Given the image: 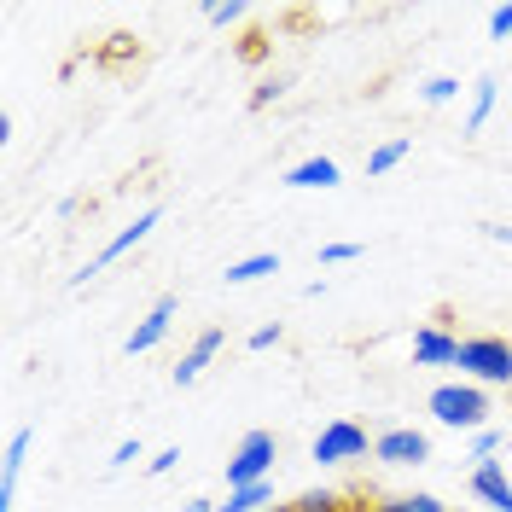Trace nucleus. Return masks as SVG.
Instances as JSON below:
<instances>
[{
	"label": "nucleus",
	"mask_w": 512,
	"mask_h": 512,
	"mask_svg": "<svg viewBox=\"0 0 512 512\" xmlns=\"http://www.w3.org/2000/svg\"><path fill=\"white\" fill-rule=\"evenodd\" d=\"M262 274H280V256L274 251H256V256H239V262H227V286H251V280H262Z\"/></svg>",
	"instance_id": "14"
},
{
	"label": "nucleus",
	"mask_w": 512,
	"mask_h": 512,
	"mask_svg": "<svg viewBox=\"0 0 512 512\" xmlns=\"http://www.w3.org/2000/svg\"><path fill=\"white\" fill-rule=\"evenodd\" d=\"M175 466H181V448H163V454H152V460H146V478H169Z\"/></svg>",
	"instance_id": "23"
},
{
	"label": "nucleus",
	"mask_w": 512,
	"mask_h": 512,
	"mask_svg": "<svg viewBox=\"0 0 512 512\" xmlns=\"http://www.w3.org/2000/svg\"><path fill=\"white\" fill-rule=\"evenodd\" d=\"M448 512H472V507H448Z\"/></svg>",
	"instance_id": "31"
},
{
	"label": "nucleus",
	"mask_w": 512,
	"mask_h": 512,
	"mask_svg": "<svg viewBox=\"0 0 512 512\" xmlns=\"http://www.w3.org/2000/svg\"><path fill=\"white\" fill-rule=\"evenodd\" d=\"M483 239H495V245H512V227H501V222H483Z\"/></svg>",
	"instance_id": "28"
},
{
	"label": "nucleus",
	"mask_w": 512,
	"mask_h": 512,
	"mask_svg": "<svg viewBox=\"0 0 512 512\" xmlns=\"http://www.w3.org/2000/svg\"><path fill=\"white\" fill-rule=\"evenodd\" d=\"M268 59H274V35L268 30H245L239 35V64H251L256 70V64H268Z\"/></svg>",
	"instance_id": "18"
},
{
	"label": "nucleus",
	"mask_w": 512,
	"mask_h": 512,
	"mask_svg": "<svg viewBox=\"0 0 512 512\" xmlns=\"http://www.w3.org/2000/svg\"><path fill=\"white\" fill-rule=\"evenodd\" d=\"M286 187H297V192H326V187H338V163L332 158H303V163H291L286 169Z\"/></svg>",
	"instance_id": "12"
},
{
	"label": "nucleus",
	"mask_w": 512,
	"mask_h": 512,
	"mask_svg": "<svg viewBox=\"0 0 512 512\" xmlns=\"http://www.w3.org/2000/svg\"><path fill=\"white\" fill-rule=\"evenodd\" d=\"M175 309H181L175 297H158V303L146 309V320H140V326L128 332V344H123V350H128V355H146V350H158L163 338H169V320H175Z\"/></svg>",
	"instance_id": "8"
},
{
	"label": "nucleus",
	"mask_w": 512,
	"mask_h": 512,
	"mask_svg": "<svg viewBox=\"0 0 512 512\" xmlns=\"http://www.w3.org/2000/svg\"><path fill=\"white\" fill-rule=\"evenodd\" d=\"M274 454H280V437L274 431H245L233 460H227V489H245V483H268L274 472Z\"/></svg>",
	"instance_id": "3"
},
{
	"label": "nucleus",
	"mask_w": 512,
	"mask_h": 512,
	"mask_svg": "<svg viewBox=\"0 0 512 512\" xmlns=\"http://www.w3.org/2000/svg\"><path fill=\"white\" fill-rule=\"evenodd\" d=\"M134 460H146V454H140V437H128V443H117V454H111V472H128Z\"/></svg>",
	"instance_id": "24"
},
{
	"label": "nucleus",
	"mask_w": 512,
	"mask_h": 512,
	"mask_svg": "<svg viewBox=\"0 0 512 512\" xmlns=\"http://www.w3.org/2000/svg\"><path fill=\"white\" fill-rule=\"evenodd\" d=\"M361 256V245H350V239H332V245H320V262L326 268H344V262H355Z\"/></svg>",
	"instance_id": "22"
},
{
	"label": "nucleus",
	"mask_w": 512,
	"mask_h": 512,
	"mask_svg": "<svg viewBox=\"0 0 512 512\" xmlns=\"http://www.w3.org/2000/svg\"><path fill=\"white\" fill-rule=\"evenodd\" d=\"M24 460H30V431H12V437H6V460H0V507L6 512L18 501V472H24Z\"/></svg>",
	"instance_id": "11"
},
{
	"label": "nucleus",
	"mask_w": 512,
	"mask_h": 512,
	"mask_svg": "<svg viewBox=\"0 0 512 512\" xmlns=\"http://www.w3.org/2000/svg\"><path fill=\"white\" fill-rule=\"evenodd\" d=\"M425 408H431V419L437 425H448V431H489V390L472 379H460V384H437L431 396H425Z\"/></svg>",
	"instance_id": "1"
},
{
	"label": "nucleus",
	"mask_w": 512,
	"mask_h": 512,
	"mask_svg": "<svg viewBox=\"0 0 512 512\" xmlns=\"http://www.w3.org/2000/svg\"><path fill=\"white\" fill-rule=\"evenodd\" d=\"M460 373L472 384H483V390H507L512 384V344L507 338H495V332H483V338H460V361H454Z\"/></svg>",
	"instance_id": "2"
},
{
	"label": "nucleus",
	"mask_w": 512,
	"mask_h": 512,
	"mask_svg": "<svg viewBox=\"0 0 512 512\" xmlns=\"http://www.w3.org/2000/svg\"><path fill=\"white\" fill-rule=\"evenodd\" d=\"M274 507V478L268 483H245V489H227V501L216 512H268Z\"/></svg>",
	"instance_id": "15"
},
{
	"label": "nucleus",
	"mask_w": 512,
	"mask_h": 512,
	"mask_svg": "<svg viewBox=\"0 0 512 512\" xmlns=\"http://www.w3.org/2000/svg\"><path fill=\"white\" fill-rule=\"evenodd\" d=\"M472 495H478L483 507L512 512V478H507V466H501V460H478V466H472Z\"/></svg>",
	"instance_id": "10"
},
{
	"label": "nucleus",
	"mask_w": 512,
	"mask_h": 512,
	"mask_svg": "<svg viewBox=\"0 0 512 512\" xmlns=\"http://www.w3.org/2000/svg\"><path fill=\"white\" fill-rule=\"evenodd\" d=\"M204 24H216V30L245 24V0H216V6H204Z\"/></svg>",
	"instance_id": "20"
},
{
	"label": "nucleus",
	"mask_w": 512,
	"mask_h": 512,
	"mask_svg": "<svg viewBox=\"0 0 512 512\" xmlns=\"http://www.w3.org/2000/svg\"><path fill=\"white\" fill-rule=\"evenodd\" d=\"M373 460H384V466H425V460H431V437L414 431V425L379 431V437H373Z\"/></svg>",
	"instance_id": "6"
},
{
	"label": "nucleus",
	"mask_w": 512,
	"mask_h": 512,
	"mask_svg": "<svg viewBox=\"0 0 512 512\" xmlns=\"http://www.w3.org/2000/svg\"><path fill=\"white\" fill-rule=\"evenodd\" d=\"M501 454V431H478L472 437V460H495Z\"/></svg>",
	"instance_id": "26"
},
{
	"label": "nucleus",
	"mask_w": 512,
	"mask_h": 512,
	"mask_svg": "<svg viewBox=\"0 0 512 512\" xmlns=\"http://www.w3.org/2000/svg\"><path fill=\"white\" fill-rule=\"evenodd\" d=\"M495 99H501V82H495V76H478V82H472V111H466V134H483V123L495 117Z\"/></svg>",
	"instance_id": "13"
},
{
	"label": "nucleus",
	"mask_w": 512,
	"mask_h": 512,
	"mask_svg": "<svg viewBox=\"0 0 512 512\" xmlns=\"http://www.w3.org/2000/svg\"><path fill=\"white\" fill-rule=\"evenodd\" d=\"M367 425H355V419H332V425H320L315 448H309V460L315 466H350V460H367Z\"/></svg>",
	"instance_id": "4"
},
{
	"label": "nucleus",
	"mask_w": 512,
	"mask_h": 512,
	"mask_svg": "<svg viewBox=\"0 0 512 512\" xmlns=\"http://www.w3.org/2000/svg\"><path fill=\"white\" fill-rule=\"evenodd\" d=\"M419 99H425V105H454V99H460V76H431V82L419 88Z\"/></svg>",
	"instance_id": "21"
},
{
	"label": "nucleus",
	"mask_w": 512,
	"mask_h": 512,
	"mask_svg": "<svg viewBox=\"0 0 512 512\" xmlns=\"http://www.w3.org/2000/svg\"><path fill=\"white\" fill-rule=\"evenodd\" d=\"M291 512H350L344 507V495H332V489H309V495H297Z\"/></svg>",
	"instance_id": "19"
},
{
	"label": "nucleus",
	"mask_w": 512,
	"mask_h": 512,
	"mask_svg": "<svg viewBox=\"0 0 512 512\" xmlns=\"http://www.w3.org/2000/svg\"><path fill=\"white\" fill-rule=\"evenodd\" d=\"M128 59H140V41H134V35H105V47H94V64H105V70H111V64H128Z\"/></svg>",
	"instance_id": "17"
},
{
	"label": "nucleus",
	"mask_w": 512,
	"mask_h": 512,
	"mask_svg": "<svg viewBox=\"0 0 512 512\" xmlns=\"http://www.w3.org/2000/svg\"><path fill=\"white\" fill-rule=\"evenodd\" d=\"M280 338H286V326H280V320H268V326H256V332H251V350H274Z\"/></svg>",
	"instance_id": "25"
},
{
	"label": "nucleus",
	"mask_w": 512,
	"mask_h": 512,
	"mask_svg": "<svg viewBox=\"0 0 512 512\" xmlns=\"http://www.w3.org/2000/svg\"><path fill=\"white\" fill-rule=\"evenodd\" d=\"M158 222H163V210H158V204H146V210H140V216H134V222H128L123 233H117V239H105V245H99V256L88 262V268H82V274H70V286L82 291V286H88V280L99 274V268H111L117 256H128V251H134V245H140V239H146V233H152Z\"/></svg>",
	"instance_id": "5"
},
{
	"label": "nucleus",
	"mask_w": 512,
	"mask_h": 512,
	"mask_svg": "<svg viewBox=\"0 0 512 512\" xmlns=\"http://www.w3.org/2000/svg\"><path fill=\"white\" fill-rule=\"evenodd\" d=\"M222 344H227V332H222V326H210V332H198V338L187 344V355L175 361V384L187 390V384H198V379H204V367H210V361L222 355Z\"/></svg>",
	"instance_id": "7"
},
{
	"label": "nucleus",
	"mask_w": 512,
	"mask_h": 512,
	"mask_svg": "<svg viewBox=\"0 0 512 512\" xmlns=\"http://www.w3.org/2000/svg\"><path fill=\"white\" fill-rule=\"evenodd\" d=\"M489 35H495V41H507V35H512V0L489 12Z\"/></svg>",
	"instance_id": "27"
},
{
	"label": "nucleus",
	"mask_w": 512,
	"mask_h": 512,
	"mask_svg": "<svg viewBox=\"0 0 512 512\" xmlns=\"http://www.w3.org/2000/svg\"><path fill=\"white\" fill-rule=\"evenodd\" d=\"M408 152H414V140H408V134H402V140H384V146H373V152H367V175H373V181H379V175H390V169L408 158Z\"/></svg>",
	"instance_id": "16"
},
{
	"label": "nucleus",
	"mask_w": 512,
	"mask_h": 512,
	"mask_svg": "<svg viewBox=\"0 0 512 512\" xmlns=\"http://www.w3.org/2000/svg\"><path fill=\"white\" fill-rule=\"evenodd\" d=\"M175 512H216V501H204V495H192L187 507H175Z\"/></svg>",
	"instance_id": "30"
},
{
	"label": "nucleus",
	"mask_w": 512,
	"mask_h": 512,
	"mask_svg": "<svg viewBox=\"0 0 512 512\" xmlns=\"http://www.w3.org/2000/svg\"><path fill=\"white\" fill-rule=\"evenodd\" d=\"M460 361V338L448 326H419L414 332V367H454Z\"/></svg>",
	"instance_id": "9"
},
{
	"label": "nucleus",
	"mask_w": 512,
	"mask_h": 512,
	"mask_svg": "<svg viewBox=\"0 0 512 512\" xmlns=\"http://www.w3.org/2000/svg\"><path fill=\"white\" fill-rule=\"evenodd\" d=\"M268 99H280V82H262V88H256V94H251V105H256V111H262Z\"/></svg>",
	"instance_id": "29"
}]
</instances>
